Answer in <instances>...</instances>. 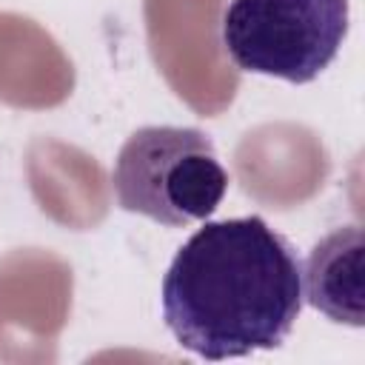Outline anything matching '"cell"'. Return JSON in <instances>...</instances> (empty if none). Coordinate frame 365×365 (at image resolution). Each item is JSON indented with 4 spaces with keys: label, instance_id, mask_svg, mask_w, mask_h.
I'll use <instances>...</instances> for the list:
<instances>
[{
    "label": "cell",
    "instance_id": "cell-1",
    "mask_svg": "<svg viewBox=\"0 0 365 365\" xmlns=\"http://www.w3.org/2000/svg\"><path fill=\"white\" fill-rule=\"evenodd\" d=\"M302 262L262 217L205 222L163 277L174 339L211 362L279 348L302 311Z\"/></svg>",
    "mask_w": 365,
    "mask_h": 365
},
{
    "label": "cell",
    "instance_id": "cell-2",
    "mask_svg": "<svg viewBox=\"0 0 365 365\" xmlns=\"http://www.w3.org/2000/svg\"><path fill=\"white\" fill-rule=\"evenodd\" d=\"M111 185L123 211L185 228L220 208L228 171L220 165L211 137L200 128L143 125L123 143Z\"/></svg>",
    "mask_w": 365,
    "mask_h": 365
},
{
    "label": "cell",
    "instance_id": "cell-3",
    "mask_svg": "<svg viewBox=\"0 0 365 365\" xmlns=\"http://www.w3.org/2000/svg\"><path fill=\"white\" fill-rule=\"evenodd\" d=\"M348 17V0H231L222 46L237 68L302 86L334 63Z\"/></svg>",
    "mask_w": 365,
    "mask_h": 365
},
{
    "label": "cell",
    "instance_id": "cell-4",
    "mask_svg": "<svg viewBox=\"0 0 365 365\" xmlns=\"http://www.w3.org/2000/svg\"><path fill=\"white\" fill-rule=\"evenodd\" d=\"M302 299L334 322L365 325V231L359 225L334 228L311 248Z\"/></svg>",
    "mask_w": 365,
    "mask_h": 365
}]
</instances>
